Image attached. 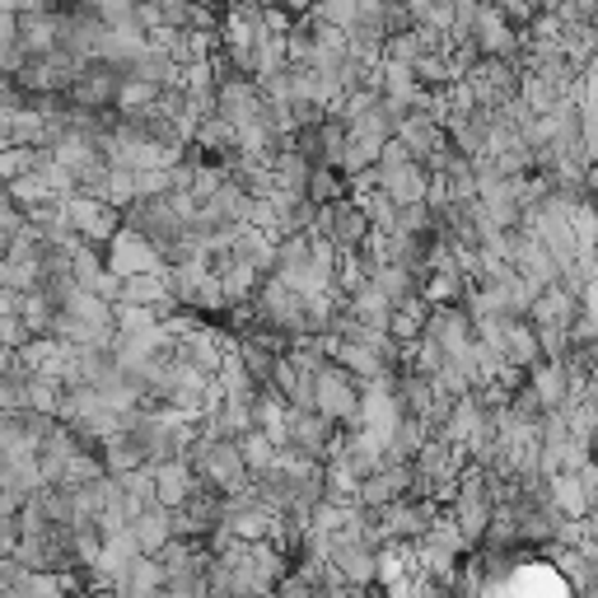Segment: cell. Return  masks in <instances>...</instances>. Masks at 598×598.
I'll list each match as a JSON object with an SVG mask.
<instances>
[{
  "label": "cell",
  "mask_w": 598,
  "mask_h": 598,
  "mask_svg": "<svg viewBox=\"0 0 598 598\" xmlns=\"http://www.w3.org/2000/svg\"><path fill=\"white\" fill-rule=\"evenodd\" d=\"M187 463H192L196 477L220 486L225 496L249 491V486H253V468H249V458H243L239 439H206V435H196V445L187 449Z\"/></svg>",
  "instance_id": "6da1fadb"
},
{
  "label": "cell",
  "mask_w": 598,
  "mask_h": 598,
  "mask_svg": "<svg viewBox=\"0 0 598 598\" xmlns=\"http://www.w3.org/2000/svg\"><path fill=\"white\" fill-rule=\"evenodd\" d=\"M318 412H327L332 420H342L346 430H361V416H365V379L351 374L342 361H327L318 369Z\"/></svg>",
  "instance_id": "7a4b0ae2"
},
{
  "label": "cell",
  "mask_w": 598,
  "mask_h": 598,
  "mask_svg": "<svg viewBox=\"0 0 598 598\" xmlns=\"http://www.w3.org/2000/svg\"><path fill=\"white\" fill-rule=\"evenodd\" d=\"M126 225H136L141 234H150L164 253L173 249V243H183L192 234V220H187V211L179 206V196H173V192H164V196H136V202L126 206Z\"/></svg>",
  "instance_id": "3957f363"
},
{
  "label": "cell",
  "mask_w": 598,
  "mask_h": 598,
  "mask_svg": "<svg viewBox=\"0 0 598 598\" xmlns=\"http://www.w3.org/2000/svg\"><path fill=\"white\" fill-rule=\"evenodd\" d=\"M65 215H71V225L90 243H99V249H108V243L118 239V230L126 225L122 206L103 202V196H90V192H71V196H65Z\"/></svg>",
  "instance_id": "277c9868"
},
{
  "label": "cell",
  "mask_w": 598,
  "mask_h": 598,
  "mask_svg": "<svg viewBox=\"0 0 598 598\" xmlns=\"http://www.w3.org/2000/svg\"><path fill=\"white\" fill-rule=\"evenodd\" d=\"M369 215H365V206L356 202V196H342V202H332V206H323L318 211V225L308 230L314 239H332L342 253H356L361 243L369 239Z\"/></svg>",
  "instance_id": "5b68a950"
},
{
  "label": "cell",
  "mask_w": 598,
  "mask_h": 598,
  "mask_svg": "<svg viewBox=\"0 0 598 598\" xmlns=\"http://www.w3.org/2000/svg\"><path fill=\"white\" fill-rule=\"evenodd\" d=\"M108 267H113L118 276H136V272H160L164 262H169V253L154 243L150 234H141L136 225H122L118 230V239L108 243Z\"/></svg>",
  "instance_id": "8992f818"
},
{
  "label": "cell",
  "mask_w": 598,
  "mask_h": 598,
  "mask_svg": "<svg viewBox=\"0 0 598 598\" xmlns=\"http://www.w3.org/2000/svg\"><path fill=\"white\" fill-rule=\"evenodd\" d=\"M257 308H262V323H276L281 332H304L308 327V308H304V291L285 285L276 272L262 281L257 291Z\"/></svg>",
  "instance_id": "52a82bcc"
},
{
  "label": "cell",
  "mask_w": 598,
  "mask_h": 598,
  "mask_svg": "<svg viewBox=\"0 0 598 598\" xmlns=\"http://www.w3.org/2000/svg\"><path fill=\"white\" fill-rule=\"evenodd\" d=\"M473 38H477L482 57H509V61H519V57H524V48H528L524 29H519V24H509L505 10H500V6H491V0H486V6H482Z\"/></svg>",
  "instance_id": "ba28073f"
},
{
  "label": "cell",
  "mask_w": 598,
  "mask_h": 598,
  "mask_svg": "<svg viewBox=\"0 0 598 598\" xmlns=\"http://www.w3.org/2000/svg\"><path fill=\"white\" fill-rule=\"evenodd\" d=\"M122 80H126V71H122L118 61H90L65 94H71L80 108H118Z\"/></svg>",
  "instance_id": "9c48e42d"
},
{
  "label": "cell",
  "mask_w": 598,
  "mask_h": 598,
  "mask_svg": "<svg viewBox=\"0 0 598 598\" xmlns=\"http://www.w3.org/2000/svg\"><path fill=\"white\" fill-rule=\"evenodd\" d=\"M580 314H585L580 295H575L570 285H561V281L543 285V295L534 300V308H528V318H534L538 327H543V323H547V327H575V323H580Z\"/></svg>",
  "instance_id": "30bf717a"
},
{
  "label": "cell",
  "mask_w": 598,
  "mask_h": 598,
  "mask_svg": "<svg viewBox=\"0 0 598 598\" xmlns=\"http://www.w3.org/2000/svg\"><path fill=\"white\" fill-rule=\"evenodd\" d=\"M491 346L500 351L509 365H519V369H534L543 361V342H538V323L534 318H509L505 332H500Z\"/></svg>",
  "instance_id": "8fae6325"
},
{
  "label": "cell",
  "mask_w": 598,
  "mask_h": 598,
  "mask_svg": "<svg viewBox=\"0 0 598 598\" xmlns=\"http://www.w3.org/2000/svg\"><path fill=\"white\" fill-rule=\"evenodd\" d=\"M262 103H267V94H262L257 75H230L225 84H220V113L234 118L239 126L243 122H257L262 118Z\"/></svg>",
  "instance_id": "7c38bea8"
},
{
  "label": "cell",
  "mask_w": 598,
  "mask_h": 598,
  "mask_svg": "<svg viewBox=\"0 0 598 598\" xmlns=\"http://www.w3.org/2000/svg\"><path fill=\"white\" fill-rule=\"evenodd\" d=\"M164 589H169V566H164L160 551H141V557L126 566L122 585H118L122 598H154V594H164Z\"/></svg>",
  "instance_id": "4fadbf2b"
},
{
  "label": "cell",
  "mask_w": 598,
  "mask_h": 598,
  "mask_svg": "<svg viewBox=\"0 0 598 598\" xmlns=\"http://www.w3.org/2000/svg\"><path fill=\"white\" fill-rule=\"evenodd\" d=\"M397 136H403V141L412 145L416 160H430L435 150L454 145V141H449V126H445V122H435L430 113H416V108H412V113H407L403 122H397Z\"/></svg>",
  "instance_id": "5bb4252c"
},
{
  "label": "cell",
  "mask_w": 598,
  "mask_h": 598,
  "mask_svg": "<svg viewBox=\"0 0 598 598\" xmlns=\"http://www.w3.org/2000/svg\"><path fill=\"white\" fill-rule=\"evenodd\" d=\"M6 145H52V122L42 118V108L29 103V108H6Z\"/></svg>",
  "instance_id": "9a60e30c"
},
{
  "label": "cell",
  "mask_w": 598,
  "mask_h": 598,
  "mask_svg": "<svg viewBox=\"0 0 598 598\" xmlns=\"http://www.w3.org/2000/svg\"><path fill=\"white\" fill-rule=\"evenodd\" d=\"M154 477H160V505L164 509H183L196 491V477L192 473V463L187 458H164V463H154Z\"/></svg>",
  "instance_id": "2e32d148"
},
{
  "label": "cell",
  "mask_w": 598,
  "mask_h": 598,
  "mask_svg": "<svg viewBox=\"0 0 598 598\" xmlns=\"http://www.w3.org/2000/svg\"><path fill=\"white\" fill-rule=\"evenodd\" d=\"M430 179H435L430 164L412 160V164H403V169H388V173H384V187L393 192V202H397V206H407V202H426Z\"/></svg>",
  "instance_id": "e0dca14e"
},
{
  "label": "cell",
  "mask_w": 598,
  "mask_h": 598,
  "mask_svg": "<svg viewBox=\"0 0 598 598\" xmlns=\"http://www.w3.org/2000/svg\"><path fill=\"white\" fill-rule=\"evenodd\" d=\"M551 505H557L561 515H570V519H585L589 509H594L589 486H585V477L575 473V468H561L557 477H551Z\"/></svg>",
  "instance_id": "ac0fdd59"
},
{
  "label": "cell",
  "mask_w": 598,
  "mask_h": 598,
  "mask_svg": "<svg viewBox=\"0 0 598 598\" xmlns=\"http://www.w3.org/2000/svg\"><path fill=\"white\" fill-rule=\"evenodd\" d=\"M192 145H202V150L211 154V160H225L230 150H239V122H234V118H225V113H211V118L196 122Z\"/></svg>",
  "instance_id": "d6986e66"
},
{
  "label": "cell",
  "mask_w": 598,
  "mask_h": 598,
  "mask_svg": "<svg viewBox=\"0 0 598 598\" xmlns=\"http://www.w3.org/2000/svg\"><path fill=\"white\" fill-rule=\"evenodd\" d=\"M272 173H276V187H285V192H308V179H314V160H308V154L291 141L285 150H276Z\"/></svg>",
  "instance_id": "ffe728a7"
},
{
  "label": "cell",
  "mask_w": 598,
  "mask_h": 598,
  "mask_svg": "<svg viewBox=\"0 0 598 598\" xmlns=\"http://www.w3.org/2000/svg\"><path fill=\"white\" fill-rule=\"evenodd\" d=\"M19 33H24L29 52H52L61 42V10H24L19 14Z\"/></svg>",
  "instance_id": "44dd1931"
},
{
  "label": "cell",
  "mask_w": 598,
  "mask_h": 598,
  "mask_svg": "<svg viewBox=\"0 0 598 598\" xmlns=\"http://www.w3.org/2000/svg\"><path fill=\"white\" fill-rule=\"evenodd\" d=\"M57 160L52 145H6L0 150V179H24V173H38Z\"/></svg>",
  "instance_id": "7402d4cb"
},
{
  "label": "cell",
  "mask_w": 598,
  "mask_h": 598,
  "mask_svg": "<svg viewBox=\"0 0 598 598\" xmlns=\"http://www.w3.org/2000/svg\"><path fill=\"white\" fill-rule=\"evenodd\" d=\"M99 454H103V463H108V473H136V468H145V463H150V454H145V445H141V439L136 435H113V439H103V445H99Z\"/></svg>",
  "instance_id": "603a6c76"
},
{
  "label": "cell",
  "mask_w": 598,
  "mask_h": 598,
  "mask_svg": "<svg viewBox=\"0 0 598 598\" xmlns=\"http://www.w3.org/2000/svg\"><path fill=\"white\" fill-rule=\"evenodd\" d=\"M131 528H136V538H141V551H164V543L173 538V509L150 505L141 519H131Z\"/></svg>",
  "instance_id": "cb8c5ba5"
},
{
  "label": "cell",
  "mask_w": 598,
  "mask_h": 598,
  "mask_svg": "<svg viewBox=\"0 0 598 598\" xmlns=\"http://www.w3.org/2000/svg\"><path fill=\"white\" fill-rule=\"evenodd\" d=\"M169 291V281H164V267L160 272H136V276H122V300L118 304H160Z\"/></svg>",
  "instance_id": "d4e9b609"
},
{
  "label": "cell",
  "mask_w": 598,
  "mask_h": 598,
  "mask_svg": "<svg viewBox=\"0 0 598 598\" xmlns=\"http://www.w3.org/2000/svg\"><path fill=\"white\" fill-rule=\"evenodd\" d=\"M557 42H561V52H566L575 65H580V71L598 57V29L589 24V19H575V24H566Z\"/></svg>",
  "instance_id": "484cf974"
},
{
  "label": "cell",
  "mask_w": 598,
  "mask_h": 598,
  "mask_svg": "<svg viewBox=\"0 0 598 598\" xmlns=\"http://www.w3.org/2000/svg\"><path fill=\"white\" fill-rule=\"evenodd\" d=\"M351 314H356V318H365V323H374V327H384L388 332V318H393V300L379 291V285H365V291H356V295H351Z\"/></svg>",
  "instance_id": "4316f807"
},
{
  "label": "cell",
  "mask_w": 598,
  "mask_h": 598,
  "mask_svg": "<svg viewBox=\"0 0 598 598\" xmlns=\"http://www.w3.org/2000/svg\"><path fill=\"white\" fill-rule=\"evenodd\" d=\"M308 196H314L318 206H332V202H342V196H351V179H346L337 164H314V179H308Z\"/></svg>",
  "instance_id": "83f0119b"
},
{
  "label": "cell",
  "mask_w": 598,
  "mask_h": 598,
  "mask_svg": "<svg viewBox=\"0 0 598 598\" xmlns=\"http://www.w3.org/2000/svg\"><path fill=\"white\" fill-rule=\"evenodd\" d=\"M164 94V84L160 80H145V75H126L122 80V90H118V108L122 113H141V108H154Z\"/></svg>",
  "instance_id": "f1b7e54d"
},
{
  "label": "cell",
  "mask_w": 598,
  "mask_h": 598,
  "mask_svg": "<svg viewBox=\"0 0 598 598\" xmlns=\"http://www.w3.org/2000/svg\"><path fill=\"white\" fill-rule=\"evenodd\" d=\"M379 150H384L379 136H356V131H351L346 154H342V173H346V179H356V173L374 169V164H379Z\"/></svg>",
  "instance_id": "f546056e"
},
{
  "label": "cell",
  "mask_w": 598,
  "mask_h": 598,
  "mask_svg": "<svg viewBox=\"0 0 598 598\" xmlns=\"http://www.w3.org/2000/svg\"><path fill=\"white\" fill-rule=\"evenodd\" d=\"M379 71H384V94H393V99H403L407 108H416V99H420V80H416L412 65H407V61H384Z\"/></svg>",
  "instance_id": "4dcf8cb0"
},
{
  "label": "cell",
  "mask_w": 598,
  "mask_h": 598,
  "mask_svg": "<svg viewBox=\"0 0 598 598\" xmlns=\"http://www.w3.org/2000/svg\"><path fill=\"white\" fill-rule=\"evenodd\" d=\"M99 477H108L103 454L99 449H75L71 463H65V473H61V486H90Z\"/></svg>",
  "instance_id": "1f68e13d"
},
{
  "label": "cell",
  "mask_w": 598,
  "mask_h": 598,
  "mask_svg": "<svg viewBox=\"0 0 598 598\" xmlns=\"http://www.w3.org/2000/svg\"><path fill=\"white\" fill-rule=\"evenodd\" d=\"M449 361H454V356H449V346L439 342V337H430V332H426V337H420L416 346H407V365L420 369V374H430V379H435V374L445 369Z\"/></svg>",
  "instance_id": "d6a6232c"
},
{
  "label": "cell",
  "mask_w": 598,
  "mask_h": 598,
  "mask_svg": "<svg viewBox=\"0 0 598 598\" xmlns=\"http://www.w3.org/2000/svg\"><path fill=\"white\" fill-rule=\"evenodd\" d=\"M239 449H243V458H249L253 473H267L272 463H276V454H281V445L262 426H253L249 435H239Z\"/></svg>",
  "instance_id": "836d02e7"
},
{
  "label": "cell",
  "mask_w": 598,
  "mask_h": 598,
  "mask_svg": "<svg viewBox=\"0 0 598 598\" xmlns=\"http://www.w3.org/2000/svg\"><path fill=\"white\" fill-rule=\"evenodd\" d=\"M220 281H225V295H230V304H234V300H253V295L262 291V281H267V272L239 257L234 267H230L225 276H220Z\"/></svg>",
  "instance_id": "e575fe53"
},
{
  "label": "cell",
  "mask_w": 598,
  "mask_h": 598,
  "mask_svg": "<svg viewBox=\"0 0 598 598\" xmlns=\"http://www.w3.org/2000/svg\"><path fill=\"white\" fill-rule=\"evenodd\" d=\"M6 196H14L19 206H42V202H52V183H48V173H24V179H10L6 183Z\"/></svg>",
  "instance_id": "d590c367"
},
{
  "label": "cell",
  "mask_w": 598,
  "mask_h": 598,
  "mask_svg": "<svg viewBox=\"0 0 598 598\" xmlns=\"http://www.w3.org/2000/svg\"><path fill=\"white\" fill-rule=\"evenodd\" d=\"M374 285L397 304V300H407V295H416L420 291V276L412 272V267H397V262H388V267H379L374 272Z\"/></svg>",
  "instance_id": "8d00e7d4"
},
{
  "label": "cell",
  "mask_w": 598,
  "mask_h": 598,
  "mask_svg": "<svg viewBox=\"0 0 598 598\" xmlns=\"http://www.w3.org/2000/svg\"><path fill=\"white\" fill-rule=\"evenodd\" d=\"M0 285H14V291H38V285H42V262L6 257V262H0Z\"/></svg>",
  "instance_id": "74e56055"
},
{
  "label": "cell",
  "mask_w": 598,
  "mask_h": 598,
  "mask_svg": "<svg viewBox=\"0 0 598 598\" xmlns=\"http://www.w3.org/2000/svg\"><path fill=\"white\" fill-rule=\"evenodd\" d=\"M416 80L426 84V90H445V84H454L458 75H454V65H449V57H439V52H426V57H416Z\"/></svg>",
  "instance_id": "f35d334b"
},
{
  "label": "cell",
  "mask_w": 598,
  "mask_h": 598,
  "mask_svg": "<svg viewBox=\"0 0 598 598\" xmlns=\"http://www.w3.org/2000/svg\"><path fill=\"white\" fill-rule=\"evenodd\" d=\"M374 281V267L361 257V253H342V262H337V285L346 295H356V291H365V285Z\"/></svg>",
  "instance_id": "ab89813d"
},
{
  "label": "cell",
  "mask_w": 598,
  "mask_h": 598,
  "mask_svg": "<svg viewBox=\"0 0 598 598\" xmlns=\"http://www.w3.org/2000/svg\"><path fill=\"white\" fill-rule=\"evenodd\" d=\"M118 327L126 337H145V332L160 327V314L150 304H118Z\"/></svg>",
  "instance_id": "60d3db41"
},
{
  "label": "cell",
  "mask_w": 598,
  "mask_h": 598,
  "mask_svg": "<svg viewBox=\"0 0 598 598\" xmlns=\"http://www.w3.org/2000/svg\"><path fill=\"white\" fill-rule=\"evenodd\" d=\"M416 57H426V42H420L416 29L388 33V42H384V61H407V65H416Z\"/></svg>",
  "instance_id": "b9f144b4"
},
{
  "label": "cell",
  "mask_w": 598,
  "mask_h": 598,
  "mask_svg": "<svg viewBox=\"0 0 598 598\" xmlns=\"http://www.w3.org/2000/svg\"><path fill=\"white\" fill-rule=\"evenodd\" d=\"M570 225H575V239H580V253H598V206L580 202L570 211Z\"/></svg>",
  "instance_id": "7bdbcfd3"
},
{
  "label": "cell",
  "mask_w": 598,
  "mask_h": 598,
  "mask_svg": "<svg viewBox=\"0 0 598 598\" xmlns=\"http://www.w3.org/2000/svg\"><path fill=\"white\" fill-rule=\"evenodd\" d=\"M538 342H543V361H570V351H575V337H570V327H538Z\"/></svg>",
  "instance_id": "ee69618b"
},
{
  "label": "cell",
  "mask_w": 598,
  "mask_h": 598,
  "mask_svg": "<svg viewBox=\"0 0 598 598\" xmlns=\"http://www.w3.org/2000/svg\"><path fill=\"white\" fill-rule=\"evenodd\" d=\"M33 337H38V332L29 327V318H24V314H0V346L24 351Z\"/></svg>",
  "instance_id": "f6af8a7d"
},
{
  "label": "cell",
  "mask_w": 598,
  "mask_h": 598,
  "mask_svg": "<svg viewBox=\"0 0 598 598\" xmlns=\"http://www.w3.org/2000/svg\"><path fill=\"white\" fill-rule=\"evenodd\" d=\"M164 192H173V164L136 173V196H164Z\"/></svg>",
  "instance_id": "bcb514c9"
},
{
  "label": "cell",
  "mask_w": 598,
  "mask_h": 598,
  "mask_svg": "<svg viewBox=\"0 0 598 598\" xmlns=\"http://www.w3.org/2000/svg\"><path fill=\"white\" fill-rule=\"evenodd\" d=\"M291 113H295V131H300V126H318V122H327V108L314 103V99H295V103H291Z\"/></svg>",
  "instance_id": "7dc6e473"
},
{
  "label": "cell",
  "mask_w": 598,
  "mask_h": 598,
  "mask_svg": "<svg viewBox=\"0 0 598 598\" xmlns=\"http://www.w3.org/2000/svg\"><path fill=\"white\" fill-rule=\"evenodd\" d=\"M164 24V6L160 0H136V29H160Z\"/></svg>",
  "instance_id": "c3c4849f"
},
{
  "label": "cell",
  "mask_w": 598,
  "mask_h": 598,
  "mask_svg": "<svg viewBox=\"0 0 598 598\" xmlns=\"http://www.w3.org/2000/svg\"><path fill=\"white\" fill-rule=\"evenodd\" d=\"M585 187H589V202L598 206V164H594V169L585 173Z\"/></svg>",
  "instance_id": "681fc988"
},
{
  "label": "cell",
  "mask_w": 598,
  "mask_h": 598,
  "mask_svg": "<svg viewBox=\"0 0 598 598\" xmlns=\"http://www.w3.org/2000/svg\"><path fill=\"white\" fill-rule=\"evenodd\" d=\"M225 6H267V0H225Z\"/></svg>",
  "instance_id": "f907efd6"
}]
</instances>
